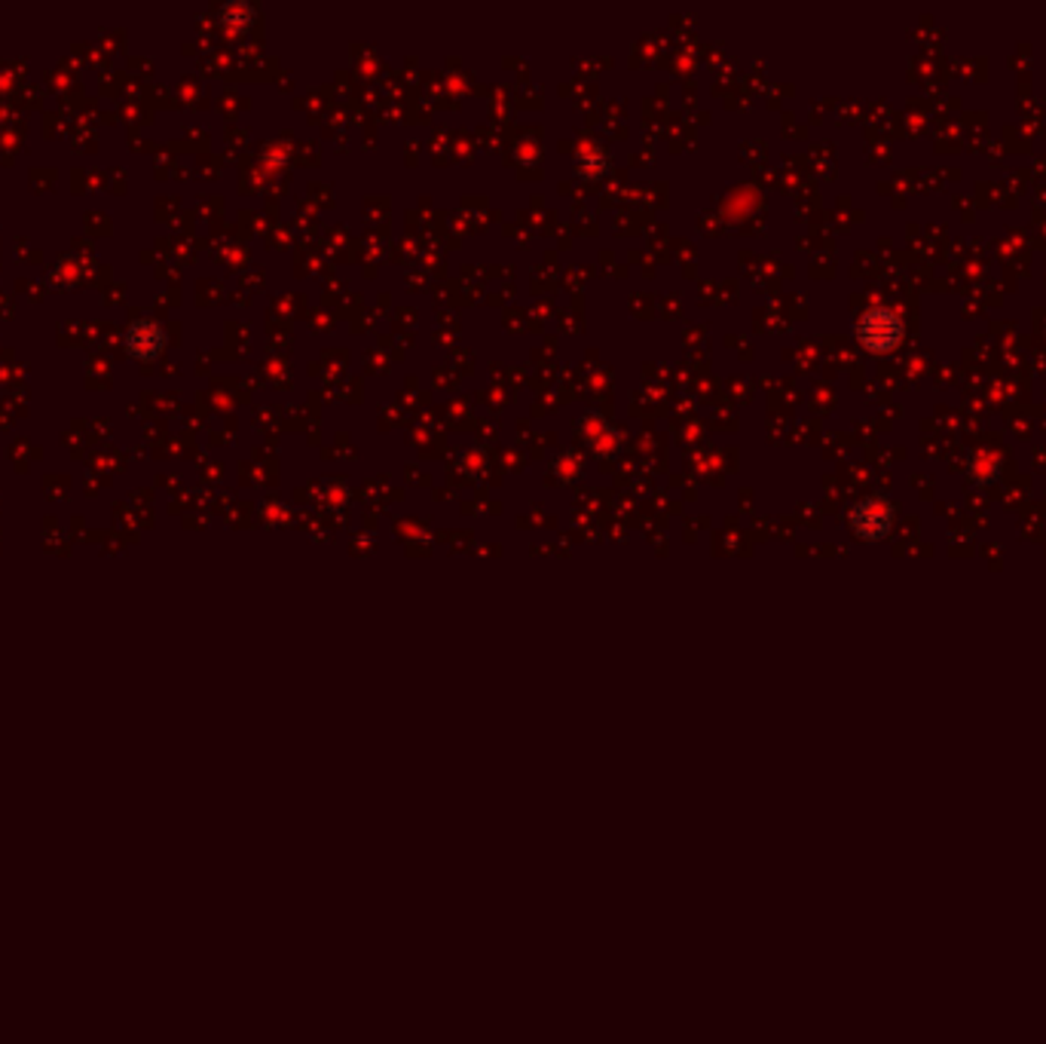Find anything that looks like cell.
<instances>
[{"label": "cell", "instance_id": "6da1fadb", "mask_svg": "<svg viewBox=\"0 0 1046 1044\" xmlns=\"http://www.w3.org/2000/svg\"><path fill=\"white\" fill-rule=\"evenodd\" d=\"M906 325L900 319V312L891 307H869L854 325V337L866 353L872 356H888L900 343H903Z\"/></svg>", "mask_w": 1046, "mask_h": 1044}, {"label": "cell", "instance_id": "7a4b0ae2", "mask_svg": "<svg viewBox=\"0 0 1046 1044\" xmlns=\"http://www.w3.org/2000/svg\"><path fill=\"white\" fill-rule=\"evenodd\" d=\"M893 521H896V509L884 494L878 497L860 499L851 512H847V524L851 531L860 536L863 543H884L893 531Z\"/></svg>", "mask_w": 1046, "mask_h": 1044}, {"label": "cell", "instance_id": "3957f363", "mask_svg": "<svg viewBox=\"0 0 1046 1044\" xmlns=\"http://www.w3.org/2000/svg\"><path fill=\"white\" fill-rule=\"evenodd\" d=\"M166 343H169V334H166V328L154 322V319H139V322H132V325L123 331L126 353L139 361L159 359L163 349H166Z\"/></svg>", "mask_w": 1046, "mask_h": 1044}, {"label": "cell", "instance_id": "277c9868", "mask_svg": "<svg viewBox=\"0 0 1046 1044\" xmlns=\"http://www.w3.org/2000/svg\"><path fill=\"white\" fill-rule=\"evenodd\" d=\"M221 19H224V25H230L233 32H246L251 19H254V10L248 3H230V7L221 10Z\"/></svg>", "mask_w": 1046, "mask_h": 1044}]
</instances>
